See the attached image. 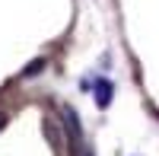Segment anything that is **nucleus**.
I'll use <instances>...</instances> for the list:
<instances>
[{"instance_id":"1","label":"nucleus","mask_w":159,"mask_h":156,"mask_svg":"<svg viewBox=\"0 0 159 156\" xmlns=\"http://www.w3.org/2000/svg\"><path fill=\"white\" fill-rule=\"evenodd\" d=\"M96 96H99V102L105 105V102L111 99V83H105V80H99V83H96Z\"/></svg>"}]
</instances>
